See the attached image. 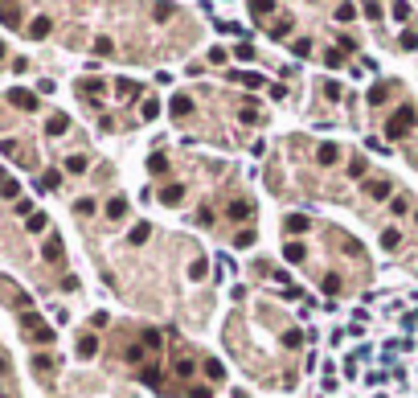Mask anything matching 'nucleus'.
Instances as JSON below:
<instances>
[{"mask_svg":"<svg viewBox=\"0 0 418 398\" xmlns=\"http://www.w3.org/2000/svg\"><path fill=\"white\" fill-rule=\"evenodd\" d=\"M406 132H414V107H402L394 119H385V136L390 140H402Z\"/></svg>","mask_w":418,"mask_h":398,"instance_id":"1","label":"nucleus"},{"mask_svg":"<svg viewBox=\"0 0 418 398\" xmlns=\"http://www.w3.org/2000/svg\"><path fill=\"white\" fill-rule=\"evenodd\" d=\"M9 103H13V107H21V111H37V99L29 95V90H13V95H9Z\"/></svg>","mask_w":418,"mask_h":398,"instance_id":"2","label":"nucleus"},{"mask_svg":"<svg viewBox=\"0 0 418 398\" xmlns=\"http://www.w3.org/2000/svg\"><path fill=\"white\" fill-rule=\"evenodd\" d=\"M160 201H164V205H181V201H185V189H181V185H168V189H160Z\"/></svg>","mask_w":418,"mask_h":398,"instance_id":"3","label":"nucleus"},{"mask_svg":"<svg viewBox=\"0 0 418 398\" xmlns=\"http://www.w3.org/2000/svg\"><path fill=\"white\" fill-rule=\"evenodd\" d=\"M226 213H230V222H246L250 218V201H234Z\"/></svg>","mask_w":418,"mask_h":398,"instance_id":"4","label":"nucleus"},{"mask_svg":"<svg viewBox=\"0 0 418 398\" xmlns=\"http://www.w3.org/2000/svg\"><path fill=\"white\" fill-rule=\"evenodd\" d=\"M115 86H119V99H135L140 95V82H131V78H119Z\"/></svg>","mask_w":418,"mask_h":398,"instance_id":"5","label":"nucleus"},{"mask_svg":"<svg viewBox=\"0 0 418 398\" xmlns=\"http://www.w3.org/2000/svg\"><path fill=\"white\" fill-rule=\"evenodd\" d=\"M45 33H49V17H37L33 25H29V37H33V41H41Z\"/></svg>","mask_w":418,"mask_h":398,"instance_id":"6","label":"nucleus"},{"mask_svg":"<svg viewBox=\"0 0 418 398\" xmlns=\"http://www.w3.org/2000/svg\"><path fill=\"white\" fill-rule=\"evenodd\" d=\"M390 86H394V82H377V86L369 90V103H373V107H381V103H385V95H390Z\"/></svg>","mask_w":418,"mask_h":398,"instance_id":"7","label":"nucleus"},{"mask_svg":"<svg viewBox=\"0 0 418 398\" xmlns=\"http://www.w3.org/2000/svg\"><path fill=\"white\" fill-rule=\"evenodd\" d=\"M66 128H70V119H66V115H53L49 124H45V132H49V136H62Z\"/></svg>","mask_w":418,"mask_h":398,"instance_id":"8","label":"nucleus"},{"mask_svg":"<svg viewBox=\"0 0 418 398\" xmlns=\"http://www.w3.org/2000/svg\"><path fill=\"white\" fill-rule=\"evenodd\" d=\"M123 213H127V201L123 197H111L107 201V218H123Z\"/></svg>","mask_w":418,"mask_h":398,"instance_id":"9","label":"nucleus"},{"mask_svg":"<svg viewBox=\"0 0 418 398\" xmlns=\"http://www.w3.org/2000/svg\"><path fill=\"white\" fill-rule=\"evenodd\" d=\"M78 353H82V357H95V353H99V336H82V341H78Z\"/></svg>","mask_w":418,"mask_h":398,"instance_id":"10","label":"nucleus"},{"mask_svg":"<svg viewBox=\"0 0 418 398\" xmlns=\"http://www.w3.org/2000/svg\"><path fill=\"white\" fill-rule=\"evenodd\" d=\"M140 382H148V386H160V365H144V370H140Z\"/></svg>","mask_w":418,"mask_h":398,"instance_id":"11","label":"nucleus"},{"mask_svg":"<svg viewBox=\"0 0 418 398\" xmlns=\"http://www.w3.org/2000/svg\"><path fill=\"white\" fill-rule=\"evenodd\" d=\"M189 111H193V99L189 95H176L172 99V115H189Z\"/></svg>","mask_w":418,"mask_h":398,"instance_id":"12","label":"nucleus"},{"mask_svg":"<svg viewBox=\"0 0 418 398\" xmlns=\"http://www.w3.org/2000/svg\"><path fill=\"white\" fill-rule=\"evenodd\" d=\"M148 234H152V226H148V222H140V226L131 230V238H127V242H131V247H140V242H148Z\"/></svg>","mask_w":418,"mask_h":398,"instance_id":"13","label":"nucleus"},{"mask_svg":"<svg viewBox=\"0 0 418 398\" xmlns=\"http://www.w3.org/2000/svg\"><path fill=\"white\" fill-rule=\"evenodd\" d=\"M0 17H5V25L13 29V25L21 21V9H17V5H0Z\"/></svg>","mask_w":418,"mask_h":398,"instance_id":"14","label":"nucleus"},{"mask_svg":"<svg viewBox=\"0 0 418 398\" xmlns=\"http://www.w3.org/2000/svg\"><path fill=\"white\" fill-rule=\"evenodd\" d=\"M300 230H308V218L304 213H291L287 218V234H300Z\"/></svg>","mask_w":418,"mask_h":398,"instance_id":"15","label":"nucleus"},{"mask_svg":"<svg viewBox=\"0 0 418 398\" xmlns=\"http://www.w3.org/2000/svg\"><path fill=\"white\" fill-rule=\"evenodd\" d=\"M336 152H340L336 144H324L320 148V164H336Z\"/></svg>","mask_w":418,"mask_h":398,"instance_id":"16","label":"nucleus"},{"mask_svg":"<svg viewBox=\"0 0 418 398\" xmlns=\"http://www.w3.org/2000/svg\"><path fill=\"white\" fill-rule=\"evenodd\" d=\"M45 259H49V263H57V259H62V238H49V247H45Z\"/></svg>","mask_w":418,"mask_h":398,"instance_id":"17","label":"nucleus"},{"mask_svg":"<svg viewBox=\"0 0 418 398\" xmlns=\"http://www.w3.org/2000/svg\"><path fill=\"white\" fill-rule=\"evenodd\" d=\"M287 263H304V247H300V242H287Z\"/></svg>","mask_w":418,"mask_h":398,"instance_id":"18","label":"nucleus"},{"mask_svg":"<svg viewBox=\"0 0 418 398\" xmlns=\"http://www.w3.org/2000/svg\"><path fill=\"white\" fill-rule=\"evenodd\" d=\"M57 181H62V173H57V168H49V173L41 177V185H37V189H57Z\"/></svg>","mask_w":418,"mask_h":398,"instance_id":"19","label":"nucleus"},{"mask_svg":"<svg viewBox=\"0 0 418 398\" xmlns=\"http://www.w3.org/2000/svg\"><path fill=\"white\" fill-rule=\"evenodd\" d=\"M369 193L381 201V197H390V181H373V185H369Z\"/></svg>","mask_w":418,"mask_h":398,"instance_id":"20","label":"nucleus"},{"mask_svg":"<svg viewBox=\"0 0 418 398\" xmlns=\"http://www.w3.org/2000/svg\"><path fill=\"white\" fill-rule=\"evenodd\" d=\"M398 242H402V234H398V230H385V234H381V247H385V251H390V247H398Z\"/></svg>","mask_w":418,"mask_h":398,"instance_id":"21","label":"nucleus"},{"mask_svg":"<svg viewBox=\"0 0 418 398\" xmlns=\"http://www.w3.org/2000/svg\"><path fill=\"white\" fill-rule=\"evenodd\" d=\"M29 230L41 234V230H45V213H29Z\"/></svg>","mask_w":418,"mask_h":398,"instance_id":"22","label":"nucleus"},{"mask_svg":"<svg viewBox=\"0 0 418 398\" xmlns=\"http://www.w3.org/2000/svg\"><path fill=\"white\" fill-rule=\"evenodd\" d=\"M148 168H152V173H164V168H168V160L156 152V156H148Z\"/></svg>","mask_w":418,"mask_h":398,"instance_id":"23","label":"nucleus"},{"mask_svg":"<svg viewBox=\"0 0 418 398\" xmlns=\"http://www.w3.org/2000/svg\"><path fill=\"white\" fill-rule=\"evenodd\" d=\"M205 374H209V378H222L226 365H222V361H205Z\"/></svg>","mask_w":418,"mask_h":398,"instance_id":"24","label":"nucleus"},{"mask_svg":"<svg viewBox=\"0 0 418 398\" xmlns=\"http://www.w3.org/2000/svg\"><path fill=\"white\" fill-rule=\"evenodd\" d=\"M156 115H160V103L148 99V103H144V119H156Z\"/></svg>","mask_w":418,"mask_h":398,"instance_id":"25","label":"nucleus"},{"mask_svg":"<svg viewBox=\"0 0 418 398\" xmlns=\"http://www.w3.org/2000/svg\"><path fill=\"white\" fill-rule=\"evenodd\" d=\"M33 370H41V374H45V370H53V357H45V353H41V357H33Z\"/></svg>","mask_w":418,"mask_h":398,"instance_id":"26","label":"nucleus"},{"mask_svg":"<svg viewBox=\"0 0 418 398\" xmlns=\"http://www.w3.org/2000/svg\"><path fill=\"white\" fill-rule=\"evenodd\" d=\"M291 53H295V58H308V53H312V41H295Z\"/></svg>","mask_w":418,"mask_h":398,"instance_id":"27","label":"nucleus"},{"mask_svg":"<svg viewBox=\"0 0 418 398\" xmlns=\"http://www.w3.org/2000/svg\"><path fill=\"white\" fill-rule=\"evenodd\" d=\"M111 49H115V45H111V37H99V41H95V53H103V58H107Z\"/></svg>","mask_w":418,"mask_h":398,"instance_id":"28","label":"nucleus"},{"mask_svg":"<svg viewBox=\"0 0 418 398\" xmlns=\"http://www.w3.org/2000/svg\"><path fill=\"white\" fill-rule=\"evenodd\" d=\"M66 168H70V173H82V168H86V156H70Z\"/></svg>","mask_w":418,"mask_h":398,"instance_id":"29","label":"nucleus"},{"mask_svg":"<svg viewBox=\"0 0 418 398\" xmlns=\"http://www.w3.org/2000/svg\"><path fill=\"white\" fill-rule=\"evenodd\" d=\"M238 62H254V49L250 45H238Z\"/></svg>","mask_w":418,"mask_h":398,"instance_id":"30","label":"nucleus"},{"mask_svg":"<svg viewBox=\"0 0 418 398\" xmlns=\"http://www.w3.org/2000/svg\"><path fill=\"white\" fill-rule=\"evenodd\" d=\"M402 49H418V33H402Z\"/></svg>","mask_w":418,"mask_h":398,"instance_id":"31","label":"nucleus"},{"mask_svg":"<svg viewBox=\"0 0 418 398\" xmlns=\"http://www.w3.org/2000/svg\"><path fill=\"white\" fill-rule=\"evenodd\" d=\"M17 189H21L17 181H5V185H0V193H5V197H17Z\"/></svg>","mask_w":418,"mask_h":398,"instance_id":"32","label":"nucleus"},{"mask_svg":"<svg viewBox=\"0 0 418 398\" xmlns=\"http://www.w3.org/2000/svg\"><path fill=\"white\" fill-rule=\"evenodd\" d=\"M74 209H78V213H95V201H91V197H82V201H78Z\"/></svg>","mask_w":418,"mask_h":398,"instance_id":"33","label":"nucleus"},{"mask_svg":"<svg viewBox=\"0 0 418 398\" xmlns=\"http://www.w3.org/2000/svg\"><path fill=\"white\" fill-rule=\"evenodd\" d=\"M0 58H5V41H0Z\"/></svg>","mask_w":418,"mask_h":398,"instance_id":"34","label":"nucleus"},{"mask_svg":"<svg viewBox=\"0 0 418 398\" xmlns=\"http://www.w3.org/2000/svg\"><path fill=\"white\" fill-rule=\"evenodd\" d=\"M414 222H418V213H414Z\"/></svg>","mask_w":418,"mask_h":398,"instance_id":"35","label":"nucleus"}]
</instances>
